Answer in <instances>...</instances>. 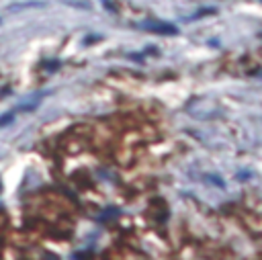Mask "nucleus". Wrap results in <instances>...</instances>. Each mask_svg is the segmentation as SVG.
I'll return each instance as SVG.
<instances>
[{"label":"nucleus","instance_id":"f257e3e1","mask_svg":"<svg viewBox=\"0 0 262 260\" xmlns=\"http://www.w3.org/2000/svg\"><path fill=\"white\" fill-rule=\"evenodd\" d=\"M148 31H158V33H168V35H176V27L166 25V23H144L142 25Z\"/></svg>","mask_w":262,"mask_h":260},{"label":"nucleus","instance_id":"f03ea898","mask_svg":"<svg viewBox=\"0 0 262 260\" xmlns=\"http://www.w3.org/2000/svg\"><path fill=\"white\" fill-rule=\"evenodd\" d=\"M12 121V113H6V115H2V119H0V127H4L6 123H10Z\"/></svg>","mask_w":262,"mask_h":260},{"label":"nucleus","instance_id":"7ed1b4c3","mask_svg":"<svg viewBox=\"0 0 262 260\" xmlns=\"http://www.w3.org/2000/svg\"><path fill=\"white\" fill-rule=\"evenodd\" d=\"M0 190H2V184H0Z\"/></svg>","mask_w":262,"mask_h":260}]
</instances>
